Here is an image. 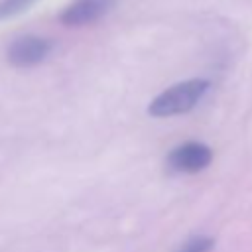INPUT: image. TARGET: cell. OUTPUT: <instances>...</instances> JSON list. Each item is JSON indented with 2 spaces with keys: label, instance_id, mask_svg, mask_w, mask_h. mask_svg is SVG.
<instances>
[{
  "label": "cell",
  "instance_id": "7a4b0ae2",
  "mask_svg": "<svg viewBox=\"0 0 252 252\" xmlns=\"http://www.w3.org/2000/svg\"><path fill=\"white\" fill-rule=\"evenodd\" d=\"M53 51V41L49 37L43 35H20L16 37L8 49H6V59L10 61V65L20 67V69H28V67H35L41 61H45L49 57V53Z\"/></svg>",
  "mask_w": 252,
  "mask_h": 252
},
{
  "label": "cell",
  "instance_id": "5b68a950",
  "mask_svg": "<svg viewBox=\"0 0 252 252\" xmlns=\"http://www.w3.org/2000/svg\"><path fill=\"white\" fill-rule=\"evenodd\" d=\"M37 0H0V20L14 18L33 6Z\"/></svg>",
  "mask_w": 252,
  "mask_h": 252
},
{
  "label": "cell",
  "instance_id": "6da1fadb",
  "mask_svg": "<svg viewBox=\"0 0 252 252\" xmlns=\"http://www.w3.org/2000/svg\"><path fill=\"white\" fill-rule=\"evenodd\" d=\"M207 91H209L207 79H187V81L175 83L150 102L148 112L156 118L185 114L199 104V100L205 96Z\"/></svg>",
  "mask_w": 252,
  "mask_h": 252
},
{
  "label": "cell",
  "instance_id": "277c9868",
  "mask_svg": "<svg viewBox=\"0 0 252 252\" xmlns=\"http://www.w3.org/2000/svg\"><path fill=\"white\" fill-rule=\"evenodd\" d=\"M114 4L116 0H73L59 14V22L69 28L89 26L102 20L114 8Z\"/></svg>",
  "mask_w": 252,
  "mask_h": 252
},
{
  "label": "cell",
  "instance_id": "3957f363",
  "mask_svg": "<svg viewBox=\"0 0 252 252\" xmlns=\"http://www.w3.org/2000/svg\"><path fill=\"white\" fill-rule=\"evenodd\" d=\"M213 150L203 142H183L167 154V167L175 173H197L209 167Z\"/></svg>",
  "mask_w": 252,
  "mask_h": 252
},
{
  "label": "cell",
  "instance_id": "8992f818",
  "mask_svg": "<svg viewBox=\"0 0 252 252\" xmlns=\"http://www.w3.org/2000/svg\"><path fill=\"white\" fill-rule=\"evenodd\" d=\"M213 246H215V240L211 236H193L177 252H211Z\"/></svg>",
  "mask_w": 252,
  "mask_h": 252
}]
</instances>
